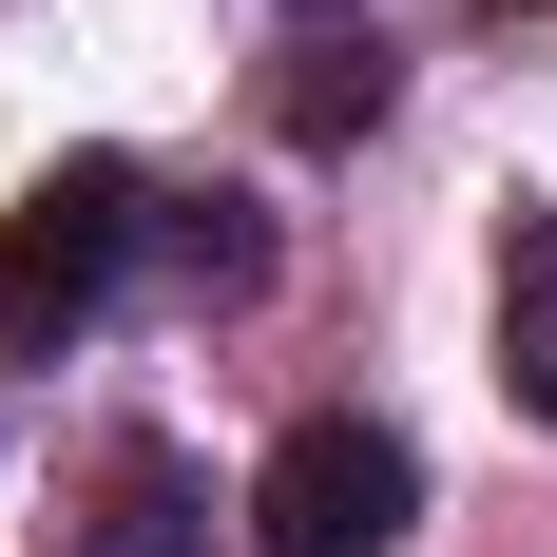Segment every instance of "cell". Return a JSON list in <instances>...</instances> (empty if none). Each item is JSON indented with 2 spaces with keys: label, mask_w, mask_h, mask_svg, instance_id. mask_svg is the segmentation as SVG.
<instances>
[{
  "label": "cell",
  "mask_w": 557,
  "mask_h": 557,
  "mask_svg": "<svg viewBox=\"0 0 557 557\" xmlns=\"http://www.w3.org/2000/svg\"><path fill=\"white\" fill-rule=\"evenodd\" d=\"M404 519H423V461L385 423H288L250 481V557H404Z\"/></svg>",
  "instance_id": "obj_2"
},
{
  "label": "cell",
  "mask_w": 557,
  "mask_h": 557,
  "mask_svg": "<svg viewBox=\"0 0 557 557\" xmlns=\"http://www.w3.org/2000/svg\"><path fill=\"white\" fill-rule=\"evenodd\" d=\"M288 115H308V135H346V115H385V58H346V39H308V77H288Z\"/></svg>",
  "instance_id": "obj_5"
},
{
  "label": "cell",
  "mask_w": 557,
  "mask_h": 557,
  "mask_svg": "<svg viewBox=\"0 0 557 557\" xmlns=\"http://www.w3.org/2000/svg\"><path fill=\"white\" fill-rule=\"evenodd\" d=\"M500 385H519V423H557V212L500 231Z\"/></svg>",
  "instance_id": "obj_3"
},
{
  "label": "cell",
  "mask_w": 557,
  "mask_h": 557,
  "mask_svg": "<svg viewBox=\"0 0 557 557\" xmlns=\"http://www.w3.org/2000/svg\"><path fill=\"white\" fill-rule=\"evenodd\" d=\"M135 231H154V193L115 154H58L20 212H0V346H58V327H97L115 270H135Z\"/></svg>",
  "instance_id": "obj_1"
},
{
  "label": "cell",
  "mask_w": 557,
  "mask_h": 557,
  "mask_svg": "<svg viewBox=\"0 0 557 557\" xmlns=\"http://www.w3.org/2000/svg\"><path fill=\"white\" fill-rule=\"evenodd\" d=\"M97 557H212L193 481H173V461H115V519H97Z\"/></svg>",
  "instance_id": "obj_4"
}]
</instances>
